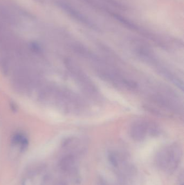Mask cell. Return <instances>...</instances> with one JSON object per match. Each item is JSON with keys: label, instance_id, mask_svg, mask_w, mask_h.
I'll return each mask as SVG.
<instances>
[{"label": "cell", "instance_id": "6da1fadb", "mask_svg": "<svg viewBox=\"0 0 184 185\" xmlns=\"http://www.w3.org/2000/svg\"><path fill=\"white\" fill-rule=\"evenodd\" d=\"M182 149L177 144L164 147L158 151L156 162L158 167L167 173H171L177 168L182 157Z\"/></svg>", "mask_w": 184, "mask_h": 185}, {"label": "cell", "instance_id": "7a4b0ae2", "mask_svg": "<svg viewBox=\"0 0 184 185\" xmlns=\"http://www.w3.org/2000/svg\"><path fill=\"white\" fill-rule=\"evenodd\" d=\"M160 131V127L157 124L144 120L134 122L129 130L131 137L137 141H141L148 136H157Z\"/></svg>", "mask_w": 184, "mask_h": 185}, {"label": "cell", "instance_id": "3957f363", "mask_svg": "<svg viewBox=\"0 0 184 185\" xmlns=\"http://www.w3.org/2000/svg\"><path fill=\"white\" fill-rule=\"evenodd\" d=\"M68 66L77 83L87 94L92 97H95L98 95V91L96 86L80 66L71 61L68 62Z\"/></svg>", "mask_w": 184, "mask_h": 185}, {"label": "cell", "instance_id": "277c9868", "mask_svg": "<svg viewBox=\"0 0 184 185\" xmlns=\"http://www.w3.org/2000/svg\"><path fill=\"white\" fill-rule=\"evenodd\" d=\"M75 165V159L72 155H67L61 159L60 162V169L64 172L71 171Z\"/></svg>", "mask_w": 184, "mask_h": 185}, {"label": "cell", "instance_id": "5b68a950", "mask_svg": "<svg viewBox=\"0 0 184 185\" xmlns=\"http://www.w3.org/2000/svg\"><path fill=\"white\" fill-rule=\"evenodd\" d=\"M109 161L110 162L111 164L114 167H116L118 165V161L117 159V156L114 153H110L108 156Z\"/></svg>", "mask_w": 184, "mask_h": 185}, {"label": "cell", "instance_id": "8992f818", "mask_svg": "<svg viewBox=\"0 0 184 185\" xmlns=\"http://www.w3.org/2000/svg\"><path fill=\"white\" fill-rule=\"evenodd\" d=\"M179 185H184V174L182 173L180 175L179 180Z\"/></svg>", "mask_w": 184, "mask_h": 185}]
</instances>
